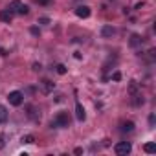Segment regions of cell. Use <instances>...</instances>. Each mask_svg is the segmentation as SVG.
<instances>
[{
	"instance_id": "6da1fadb",
	"label": "cell",
	"mask_w": 156,
	"mask_h": 156,
	"mask_svg": "<svg viewBox=\"0 0 156 156\" xmlns=\"http://www.w3.org/2000/svg\"><path fill=\"white\" fill-rule=\"evenodd\" d=\"M70 125V116H68V112H57V116H55V119L51 121V127H68Z\"/></svg>"
},
{
	"instance_id": "7a4b0ae2",
	"label": "cell",
	"mask_w": 156,
	"mask_h": 156,
	"mask_svg": "<svg viewBox=\"0 0 156 156\" xmlns=\"http://www.w3.org/2000/svg\"><path fill=\"white\" fill-rule=\"evenodd\" d=\"M9 11L19 13V15H28V13H30V8H28L26 4H22L20 0H13V2L9 4Z\"/></svg>"
},
{
	"instance_id": "3957f363",
	"label": "cell",
	"mask_w": 156,
	"mask_h": 156,
	"mask_svg": "<svg viewBox=\"0 0 156 156\" xmlns=\"http://www.w3.org/2000/svg\"><path fill=\"white\" fill-rule=\"evenodd\" d=\"M132 151V145L129 143V141H119V143H116V147H114V152L118 154V156H125V154H129Z\"/></svg>"
},
{
	"instance_id": "277c9868",
	"label": "cell",
	"mask_w": 156,
	"mask_h": 156,
	"mask_svg": "<svg viewBox=\"0 0 156 156\" xmlns=\"http://www.w3.org/2000/svg\"><path fill=\"white\" fill-rule=\"evenodd\" d=\"M8 99H9V103H11L13 107H20V105H22V101H24V96H22V92L13 90V92H9Z\"/></svg>"
},
{
	"instance_id": "5b68a950",
	"label": "cell",
	"mask_w": 156,
	"mask_h": 156,
	"mask_svg": "<svg viewBox=\"0 0 156 156\" xmlns=\"http://www.w3.org/2000/svg\"><path fill=\"white\" fill-rule=\"evenodd\" d=\"M75 15L79 17V19H88V17H90V8H88V6H79V8H75Z\"/></svg>"
},
{
	"instance_id": "8992f818",
	"label": "cell",
	"mask_w": 156,
	"mask_h": 156,
	"mask_svg": "<svg viewBox=\"0 0 156 156\" xmlns=\"http://www.w3.org/2000/svg\"><path fill=\"white\" fill-rule=\"evenodd\" d=\"M0 20L6 22V24H9V22L13 20V11H9V9H2V11H0Z\"/></svg>"
},
{
	"instance_id": "52a82bcc",
	"label": "cell",
	"mask_w": 156,
	"mask_h": 156,
	"mask_svg": "<svg viewBox=\"0 0 156 156\" xmlns=\"http://www.w3.org/2000/svg\"><path fill=\"white\" fill-rule=\"evenodd\" d=\"M41 88H42L44 94H50V92L55 88V85H53L51 81H48V79H42V81H41Z\"/></svg>"
},
{
	"instance_id": "ba28073f",
	"label": "cell",
	"mask_w": 156,
	"mask_h": 156,
	"mask_svg": "<svg viewBox=\"0 0 156 156\" xmlns=\"http://www.w3.org/2000/svg\"><path fill=\"white\" fill-rule=\"evenodd\" d=\"M75 116H77V119H79V121H85V118H87L85 108H83V105L79 101H77V105H75Z\"/></svg>"
},
{
	"instance_id": "9c48e42d",
	"label": "cell",
	"mask_w": 156,
	"mask_h": 156,
	"mask_svg": "<svg viewBox=\"0 0 156 156\" xmlns=\"http://www.w3.org/2000/svg\"><path fill=\"white\" fill-rule=\"evenodd\" d=\"M129 44H130L132 48L140 46V44H141V37H140V35H130V41H129Z\"/></svg>"
},
{
	"instance_id": "30bf717a",
	"label": "cell",
	"mask_w": 156,
	"mask_h": 156,
	"mask_svg": "<svg viewBox=\"0 0 156 156\" xmlns=\"http://www.w3.org/2000/svg\"><path fill=\"white\" fill-rule=\"evenodd\" d=\"M8 121V108L4 105H0V123H6Z\"/></svg>"
},
{
	"instance_id": "8fae6325",
	"label": "cell",
	"mask_w": 156,
	"mask_h": 156,
	"mask_svg": "<svg viewBox=\"0 0 156 156\" xmlns=\"http://www.w3.org/2000/svg\"><path fill=\"white\" fill-rule=\"evenodd\" d=\"M101 35H103V37H112V35H114V28H112V26H103Z\"/></svg>"
},
{
	"instance_id": "7c38bea8",
	"label": "cell",
	"mask_w": 156,
	"mask_h": 156,
	"mask_svg": "<svg viewBox=\"0 0 156 156\" xmlns=\"http://www.w3.org/2000/svg\"><path fill=\"white\" fill-rule=\"evenodd\" d=\"M121 130H123V132H130V130H134V123H132V121H125V123L121 125Z\"/></svg>"
},
{
	"instance_id": "4fadbf2b",
	"label": "cell",
	"mask_w": 156,
	"mask_h": 156,
	"mask_svg": "<svg viewBox=\"0 0 156 156\" xmlns=\"http://www.w3.org/2000/svg\"><path fill=\"white\" fill-rule=\"evenodd\" d=\"M143 151H145V152H149V154H152V152H156V145H154V143H145Z\"/></svg>"
},
{
	"instance_id": "5bb4252c",
	"label": "cell",
	"mask_w": 156,
	"mask_h": 156,
	"mask_svg": "<svg viewBox=\"0 0 156 156\" xmlns=\"http://www.w3.org/2000/svg\"><path fill=\"white\" fill-rule=\"evenodd\" d=\"M35 141V138L31 136V134H26V136H22V143H33Z\"/></svg>"
},
{
	"instance_id": "9a60e30c",
	"label": "cell",
	"mask_w": 156,
	"mask_h": 156,
	"mask_svg": "<svg viewBox=\"0 0 156 156\" xmlns=\"http://www.w3.org/2000/svg\"><path fill=\"white\" fill-rule=\"evenodd\" d=\"M66 72H68V70H66L64 64H57V73H59V75H64Z\"/></svg>"
},
{
	"instance_id": "2e32d148",
	"label": "cell",
	"mask_w": 156,
	"mask_h": 156,
	"mask_svg": "<svg viewBox=\"0 0 156 156\" xmlns=\"http://www.w3.org/2000/svg\"><path fill=\"white\" fill-rule=\"evenodd\" d=\"M39 22H41V24H50V19H48V17H41Z\"/></svg>"
},
{
	"instance_id": "e0dca14e",
	"label": "cell",
	"mask_w": 156,
	"mask_h": 156,
	"mask_svg": "<svg viewBox=\"0 0 156 156\" xmlns=\"http://www.w3.org/2000/svg\"><path fill=\"white\" fill-rule=\"evenodd\" d=\"M112 79H114V81H119V79H121V73H119V72H114V75H112Z\"/></svg>"
},
{
	"instance_id": "ac0fdd59",
	"label": "cell",
	"mask_w": 156,
	"mask_h": 156,
	"mask_svg": "<svg viewBox=\"0 0 156 156\" xmlns=\"http://www.w3.org/2000/svg\"><path fill=\"white\" fill-rule=\"evenodd\" d=\"M37 4H41V6H48L50 4V0H35Z\"/></svg>"
},
{
	"instance_id": "d6986e66",
	"label": "cell",
	"mask_w": 156,
	"mask_h": 156,
	"mask_svg": "<svg viewBox=\"0 0 156 156\" xmlns=\"http://www.w3.org/2000/svg\"><path fill=\"white\" fill-rule=\"evenodd\" d=\"M30 31H31V35H41V31H39V28H35V26H33V28H31Z\"/></svg>"
},
{
	"instance_id": "ffe728a7",
	"label": "cell",
	"mask_w": 156,
	"mask_h": 156,
	"mask_svg": "<svg viewBox=\"0 0 156 156\" xmlns=\"http://www.w3.org/2000/svg\"><path fill=\"white\" fill-rule=\"evenodd\" d=\"M6 147V141H4V136H0V151Z\"/></svg>"
},
{
	"instance_id": "44dd1931",
	"label": "cell",
	"mask_w": 156,
	"mask_h": 156,
	"mask_svg": "<svg viewBox=\"0 0 156 156\" xmlns=\"http://www.w3.org/2000/svg\"><path fill=\"white\" fill-rule=\"evenodd\" d=\"M33 70H35V72H39V70H41V64H39V62H35V64H33Z\"/></svg>"
},
{
	"instance_id": "7402d4cb",
	"label": "cell",
	"mask_w": 156,
	"mask_h": 156,
	"mask_svg": "<svg viewBox=\"0 0 156 156\" xmlns=\"http://www.w3.org/2000/svg\"><path fill=\"white\" fill-rule=\"evenodd\" d=\"M149 123H151V125H154V116H152V114L149 116Z\"/></svg>"
}]
</instances>
